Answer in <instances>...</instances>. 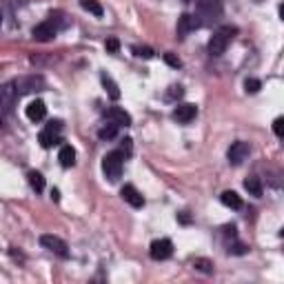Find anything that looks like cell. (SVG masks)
Instances as JSON below:
<instances>
[{"label": "cell", "mask_w": 284, "mask_h": 284, "mask_svg": "<svg viewBox=\"0 0 284 284\" xmlns=\"http://www.w3.org/2000/svg\"><path fill=\"white\" fill-rule=\"evenodd\" d=\"M238 33L236 27H220L218 31L211 36V40H209V53L211 55H220V53H224V49H226V44H229L233 40V36Z\"/></svg>", "instance_id": "1"}, {"label": "cell", "mask_w": 284, "mask_h": 284, "mask_svg": "<svg viewBox=\"0 0 284 284\" xmlns=\"http://www.w3.org/2000/svg\"><path fill=\"white\" fill-rule=\"evenodd\" d=\"M122 164H125V155L120 151H111L102 158V171L111 182H116L122 176Z\"/></svg>", "instance_id": "2"}, {"label": "cell", "mask_w": 284, "mask_h": 284, "mask_svg": "<svg viewBox=\"0 0 284 284\" xmlns=\"http://www.w3.org/2000/svg\"><path fill=\"white\" fill-rule=\"evenodd\" d=\"M14 85V91H16V96H25V93H31V91H40V89L44 87V78L42 76H22L18 78V80H14L11 82Z\"/></svg>", "instance_id": "3"}, {"label": "cell", "mask_w": 284, "mask_h": 284, "mask_svg": "<svg viewBox=\"0 0 284 284\" xmlns=\"http://www.w3.org/2000/svg\"><path fill=\"white\" fill-rule=\"evenodd\" d=\"M60 131H63V122L60 120H51L47 127L40 131V136H38V140L44 149H51L53 144L60 142Z\"/></svg>", "instance_id": "4"}, {"label": "cell", "mask_w": 284, "mask_h": 284, "mask_svg": "<svg viewBox=\"0 0 284 284\" xmlns=\"http://www.w3.org/2000/svg\"><path fill=\"white\" fill-rule=\"evenodd\" d=\"M149 255L151 260H169L174 255V242L166 240V238H160V240H153L151 247H149Z\"/></svg>", "instance_id": "5"}, {"label": "cell", "mask_w": 284, "mask_h": 284, "mask_svg": "<svg viewBox=\"0 0 284 284\" xmlns=\"http://www.w3.org/2000/svg\"><path fill=\"white\" fill-rule=\"evenodd\" d=\"M249 153H251V144L249 142H244V140H238V142H233L231 147H229V151H226V158H229V162L231 164H242L244 160L249 158Z\"/></svg>", "instance_id": "6"}, {"label": "cell", "mask_w": 284, "mask_h": 284, "mask_svg": "<svg viewBox=\"0 0 284 284\" xmlns=\"http://www.w3.org/2000/svg\"><path fill=\"white\" fill-rule=\"evenodd\" d=\"M198 16H204V18L218 20L222 16V0H198L196 3Z\"/></svg>", "instance_id": "7"}, {"label": "cell", "mask_w": 284, "mask_h": 284, "mask_svg": "<svg viewBox=\"0 0 284 284\" xmlns=\"http://www.w3.org/2000/svg\"><path fill=\"white\" fill-rule=\"evenodd\" d=\"M40 244L47 249V251L60 255V258H67V255H69V251H67V242L60 240L58 236H40Z\"/></svg>", "instance_id": "8"}, {"label": "cell", "mask_w": 284, "mask_h": 284, "mask_svg": "<svg viewBox=\"0 0 284 284\" xmlns=\"http://www.w3.org/2000/svg\"><path fill=\"white\" fill-rule=\"evenodd\" d=\"M200 25H202V20H200V16H193V14H182L180 18H178V36H180V38H185L187 33L196 31Z\"/></svg>", "instance_id": "9"}, {"label": "cell", "mask_w": 284, "mask_h": 284, "mask_svg": "<svg viewBox=\"0 0 284 284\" xmlns=\"http://www.w3.org/2000/svg\"><path fill=\"white\" fill-rule=\"evenodd\" d=\"M120 196H122V200H125L127 204H131L133 209H142L144 207V198L140 196V191H138L133 185H125L120 189Z\"/></svg>", "instance_id": "10"}, {"label": "cell", "mask_w": 284, "mask_h": 284, "mask_svg": "<svg viewBox=\"0 0 284 284\" xmlns=\"http://www.w3.org/2000/svg\"><path fill=\"white\" fill-rule=\"evenodd\" d=\"M16 91H14V85H0V111H5V113H9L11 109H14L16 104Z\"/></svg>", "instance_id": "11"}, {"label": "cell", "mask_w": 284, "mask_h": 284, "mask_svg": "<svg viewBox=\"0 0 284 284\" xmlns=\"http://www.w3.org/2000/svg\"><path fill=\"white\" fill-rule=\"evenodd\" d=\"M55 33H58V31L53 29L51 22L44 20V22H40V25L33 27L31 36H33V40H38V42H49V40H53V38H55Z\"/></svg>", "instance_id": "12"}, {"label": "cell", "mask_w": 284, "mask_h": 284, "mask_svg": "<svg viewBox=\"0 0 284 284\" xmlns=\"http://www.w3.org/2000/svg\"><path fill=\"white\" fill-rule=\"evenodd\" d=\"M198 116V107L191 102H185V104H178L174 109V118L178 122H182V125H187V122H191L193 118Z\"/></svg>", "instance_id": "13"}, {"label": "cell", "mask_w": 284, "mask_h": 284, "mask_svg": "<svg viewBox=\"0 0 284 284\" xmlns=\"http://www.w3.org/2000/svg\"><path fill=\"white\" fill-rule=\"evenodd\" d=\"M104 118H107L109 122H113V125H118V127H129L131 125V116L127 113L125 109H120V107L109 109L107 113H104Z\"/></svg>", "instance_id": "14"}, {"label": "cell", "mask_w": 284, "mask_h": 284, "mask_svg": "<svg viewBox=\"0 0 284 284\" xmlns=\"http://www.w3.org/2000/svg\"><path fill=\"white\" fill-rule=\"evenodd\" d=\"M44 113H47V107H44L42 100H33V102L27 104V118L31 122H40L44 118Z\"/></svg>", "instance_id": "15"}, {"label": "cell", "mask_w": 284, "mask_h": 284, "mask_svg": "<svg viewBox=\"0 0 284 284\" xmlns=\"http://www.w3.org/2000/svg\"><path fill=\"white\" fill-rule=\"evenodd\" d=\"M58 160L65 169L74 166L76 164V149L71 147V144H63V149H60V153H58Z\"/></svg>", "instance_id": "16"}, {"label": "cell", "mask_w": 284, "mask_h": 284, "mask_svg": "<svg viewBox=\"0 0 284 284\" xmlns=\"http://www.w3.org/2000/svg\"><path fill=\"white\" fill-rule=\"evenodd\" d=\"M220 200H222V204L229 209H242V198L238 196L236 191H224L220 196Z\"/></svg>", "instance_id": "17"}, {"label": "cell", "mask_w": 284, "mask_h": 284, "mask_svg": "<svg viewBox=\"0 0 284 284\" xmlns=\"http://www.w3.org/2000/svg\"><path fill=\"white\" fill-rule=\"evenodd\" d=\"M244 189H247L251 196H255V198H260L264 193V187H262V182H260V178H255V176H251V178H247L244 180Z\"/></svg>", "instance_id": "18"}, {"label": "cell", "mask_w": 284, "mask_h": 284, "mask_svg": "<svg viewBox=\"0 0 284 284\" xmlns=\"http://www.w3.org/2000/svg\"><path fill=\"white\" fill-rule=\"evenodd\" d=\"M47 22H51L55 31H58V29H65V27H69V20H67V16L63 14V11H51Z\"/></svg>", "instance_id": "19"}, {"label": "cell", "mask_w": 284, "mask_h": 284, "mask_svg": "<svg viewBox=\"0 0 284 284\" xmlns=\"http://www.w3.org/2000/svg\"><path fill=\"white\" fill-rule=\"evenodd\" d=\"M80 7L85 9V11H89V14H93V16H102L104 11H102V5L98 3V0H80Z\"/></svg>", "instance_id": "20"}, {"label": "cell", "mask_w": 284, "mask_h": 284, "mask_svg": "<svg viewBox=\"0 0 284 284\" xmlns=\"http://www.w3.org/2000/svg\"><path fill=\"white\" fill-rule=\"evenodd\" d=\"M27 178H29V185H31L33 191L40 193L42 189H44V178H42V174H38V171H29Z\"/></svg>", "instance_id": "21"}, {"label": "cell", "mask_w": 284, "mask_h": 284, "mask_svg": "<svg viewBox=\"0 0 284 284\" xmlns=\"http://www.w3.org/2000/svg\"><path fill=\"white\" fill-rule=\"evenodd\" d=\"M116 133H118V125L109 122V125H104L102 129L98 131V138L100 140H111V138H116Z\"/></svg>", "instance_id": "22"}, {"label": "cell", "mask_w": 284, "mask_h": 284, "mask_svg": "<svg viewBox=\"0 0 284 284\" xmlns=\"http://www.w3.org/2000/svg\"><path fill=\"white\" fill-rule=\"evenodd\" d=\"M102 82H104V87L109 89V96L113 98V100H118L120 98V91H118V85H116L113 80H111V78L107 76V74H102Z\"/></svg>", "instance_id": "23"}, {"label": "cell", "mask_w": 284, "mask_h": 284, "mask_svg": "<svg viewBox=\"0 0 284 284\" xmlns=\"http://www.w3.org/2000/svg\"><path fill=\"white\" fill-rule=\"evenodd\" d=\"M260 87H262V82L255 80V78H247V82H244V89H247V93H258Z\"/></svg>", "instance_id": "24"}, {"label": "cell", "mask_w": 284, "mask_h": 284, "mask_svg": "<svg viewBox=\"0 0 284 284\" xmlns=\"http://www.w3.org/2000/svg\"><path fill=\"white\" fill-rule=\"evenodd\" d=\"M182 93H185V89H182L180 85H174V87H169V91H166V100H180Z\"/></svg>", "instance_id": "25"}, {"label": "cell", "mask_w": 284, "mask_h": 284, "mask_svg": "<svg viewBox=\"0 0 284 284\" xmlns=\"http://www.w3.org/2000/svg\"><path fill=\"white\" fill-rule=\"evenodd\" d=\"M104 49H107L109 53H116L120 49V40L118 38H107V42H104Z\"/></svg>", "instance_id": "26"}, {"label": "cell", "mask_w": 284, "mask_h": 284, "mask_svg": "<svg viewBox=\"0 0 284 284\" xmlns=\"http://www.w3.org/2000/svg\"><path fill=\"white\" fill-rule=\"evenodd\" d=\"M133 53L140 58H153V49L151 47H133Z\"/></svg>", "instance_id": "27"}, {"label": "cell", "mask_w": 284, "mask_h": 284, "mask_svg": "<svg viewBox=\"0 0 284 284\" xmlns=\"http://www.w3.org/2000/svg\"><path fill=\"white\" fill-rule=\"evenodd\" d=\"M193 264H196L200 271H204V273H211V271H213V262H209V260H196Z\"/></svg>", "instance_id": "28"}, {"label": "cell", "mask_w": 284, "mask_h": 284, "mask_svg": "<svg viewBox=\"0 0 284 284\" xmlns=\"http://www.w3.org/2000/svg\"><path fill=\"white\" fill-rule=\"evenodd\" d=\"M229 253H233V255H244V253H247V247H244L242 242H236L233 247L229 244Z\"/></svg>", "instance_id": "29"}, {"label": "cell", "mask_w": 284, "mask_h": 284, "mask_svg": "<svg viewBox=\"0 0 284 284\" xmlns=\"http://www.w3.org/2000/svg\"><path fill=\"white\" fill-rule=\"evenodd\" d=\"M273 131H275V136H277V138H282V133H284V118H275V122H273Z\"/></svg>", "instance_id": "30"}, {"label": "cell", "mask_w": 284, "mask_h": 284, "mask_svg": "<svg viewBox=\"0 0 284 284\" xmlns=\"http://www.w3.org/2000/svg\"><path fill=\"white\" fill-rule=\"evenodd\" d=\"M118 151H120L122 155H129V153H131V138H125V140H122Z\"/></svg>", "instance_id": "31"}, {"label": "cell", "mask_w": 284, "mask_h": 284, "mask_svg": "<svg viewBox=\"0 0 284 284\" xmlns=\"http://www.w3.org/2000/svg\"><path fill=\"white\" fill-rule=\"evenodd\" d=\"M164 60H166V63H169L171 67H176V69H178V67H182V63H180V58H176V55H174V53H164Z\"/></svg>", "instance_id": "32"}, {"label": "cell", "mask_w": 284, "mask_h": 284, "mask_svg": "<svg viewBox=\"0 0 284 284\" xmlns=\"http://www.w3.org/2000/svg\"><path fill=\"white\" fill-rule=\"evenodd\" d=\"M51 200H55V202L60 200V191H58V189H53V191H51Z\"/></svg>", "instance_id": "33"}, {"label": "cell", "mask_w": 284, "mask_h": 284, "mask_svg": "<svg viewBox=\"0 0 284 284\" xmlns=\"http://www.w3.org/2000/svg\"><path fill=\"white\" fill-rule=\"evenodd\" d=\"M189 220H191V218H189V215H187V213H182V215H180V222H185V224H187V222H189Z\"/></svg>", "instance_id": "34"}, {"label": "cell", "mask_w": 284, "mask_h": 284, "mask_svg": "<svg viewBox=\"0 0 284 284\" xmlns=\"http://www.w3.org/2000/svg\"><path fill=\"white\" fill-rule=\"evenodd\" d=\"M0 25H3V14H0Z\"/></svg>", "instance_id": "35"}]
</instances>
